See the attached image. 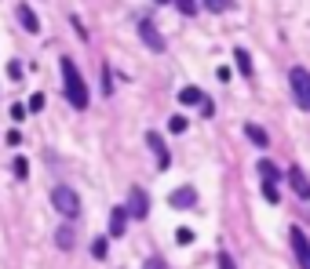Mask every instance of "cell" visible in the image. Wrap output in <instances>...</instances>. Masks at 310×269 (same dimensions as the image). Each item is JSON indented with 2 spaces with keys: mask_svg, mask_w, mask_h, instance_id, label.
<instances>
[{
  "mask_svg": "<svg viewBox=\"0 0 310 269\" xmlns=\"http://www.w3.org/2000/svg\"><path fill=\"white\" fill-rule=\"evenodd\" d=\"M157 4H168V0H157Z\"/></svg>",
  "mask_w": 310,
  "mask_h": 269,
  "instance_id": "obj_33",
  "label": "cell"
},
{
  "mask_svg": "<svg viewBox=\"0 0 310 269\" xmlns=\"http://www.w3.org/2000/svg\"><path fill=\"white\" fill-rule=\"evenodd\" d=\"M201 113H205V117H212V113H215V102H212V98H208V95H205V98H201Z\"/></svg>",
  "mask_w": 310,
  "mask_h": 269,
  "instance_id": "obj_30",
  "label": "cell"
},
{
  "mask_svg": "<svg viewBox=\"0 0 310 269\" xmlns=\"http://www.w3.org/2000/svg\"><path fill=\"white\" fill-rule=\"evenodd\" d=\"M8 76H11V80H22V66L19 62H8Z\"/></svg>",
  "mask_w": 310,
  "mask_h": 269,
  "instance_id": "obj_29",
  "label": "cell"
},
{
  "mask_svg": "<svg viewBox=\"0 0 310 269\" xmlns=\"http://www.w3.org/2000/svg\"><path fill=\"white\" fill-rule=\"evenodd\" d=\"M110 255V237H95L92 240V258H106Z\"/></svg>",
  "mask_w": 310,
  "mask_h": 269,
  "instance_id": "obj_17",
  "label": "cell"
},
{
  "mask_svg": "<svg viewBox=\"0 0 310 269\" xmlns=\"http://www.w3.org/2000/svg\"><path fill=\"white\" fill-rule=\"evenodd\" d=\"M139 36H142V44L150 48V51H165V36H161V29L153 26V18H139Z\"/></svg>",
  "mask_w": 310,
  "mask_h": 269,
  "instance_id": "obj_4",
  "label": "cell"
},
{
  "mask_svg": "<svg viewBox=\"0 0 310 269\" xmlns=\"http://www.w3.org/2000/svg\"><path fill=\"white\" fill-rule=\"evenodd\" d=\"M245 135H248V142H252V146H259V149H266V146H270V135H266L259 124H245Z\"/></svg>",
  "mask_w": 310,
  "mask_h": 269,
  "instance_id": "obj_12",
  "label": "cell"
},
{
  "mask_svg": "<svg viewBox=\"0 0 310 269\" xmlns=\"http://www.w3.org/2000/svg\"><path fill=\"white\" fill-rule=\"evenodd\" d=\"M256 171H259V178H263V182H278V185H281V171L270 164V160H259V164H256Z\"/></svg>",
  "mask_w": 310,
  "mask_h": 269,
  "instance_id": "obj_14",
  "label": "cell"
},
{
  "mask_svg": "<svg viewBox=\"0 0 310 269\" xmlns=\"http://www.w3.org/2000/svg\"><path fill=\"white\" fill-rule=\"evenodd\" d=\"M186 128H190V124H186V117H172V120H168V131H172V135H183Z\"/></svg>",
  "mask_w": 310,
  "mask_h": 269,
  "instance_id": "obj_21",
  "label": "cell"
},
{
  "mask_svg": "<svg viewBox=\"0 0 310 269\" xmlns=\"http://www.w3.org/2000/svg\"><path fill=\"white\" fill-rule=\"evenodd\" d=\"M215 265H219V269H238L234 255H230V251H223V247H219V255H215Z\"/></svg>",
  "mask_w": 310,
  "mask_h": 269,
  "instance_id": "obj_19",
  "label": "cell"
},
{
  "mask_svg": "<svg viewBox=\"0 0 310 269\" xmlns=\"http://www.w3.org/2000/svg\"><path fill=\"white\" fill-rule=\"evenodd\" d=\"M175 240H179V244H193V229H190V225H179V229H175Z\"/></svg>",
  "mask_w": 310,
  "mask_h": 269,
  "instance_id": "obj_22",
  "label": "cell"
},
{
  "mask_svg": "<svg viewBox=\"0 0 310 269\" xmlns=\"http://www.w3.org/2000/svg\"><path fill=\"white\" fill-rule=\"evenodd\" d=\"M183 15H197V0H175Z\"/></svg>",
  "mask_w": 310,
  "mask_h": 269,
  "instance_id": "obj_24",
  "label": "cell"
},
{
  "mask_svg": "<svg viewBox=\"0 0 310 269\" xmlns=\"http://www.w3.org/2000/svg\"><path fill=\"white\" fill-rule=\"evenodd\" d=\"M44 109V95L37 91V95H29V102H26V113H41Z\"/></svg>",
  "mask_w": 310,
  "mask_h": 269,
  "instance_id": "obj_20",
  "label": "cell"
},
{
  "mask_svg": "<svg viewBox=\"0 0 310 269\" xmlns=\"http://www.w3.org/2000/svg\"><path fill=\"white\" fill-rule=\"evenodd\" d=\"M22 142V131H8V146H19Z\"/></svg>",
  "mask_w": 310,
  "mask_h": 269,
  "instance_id": "obj_32",
  "label": "cell"
},
{
  "mask_svg": "<svg viewBox=\"0 0 310 269\" xmlns=\"http://www.w3.org/2000/svg\"><path fill=\"white\" fill-rule=\"evenodd\" d=\"M142 269H168V265H165V258L153 255V258H146V265H142Z\"/></svg>",
  "mask_w": 310,
  "mask_h": 269,
  "instance_id": "obj_28",
  "label": "cell"
},
{
  "mask_svg": "<svg viewBox=\"0 0 310 269\" xmlns=\"http://www.w3.org/2000/svg\"><path fill=\"white\" fill-rule=\"evenodd\" d=\"M288 240H292V251L299 258V269H310V240H306V233H303L299 225H292L288 229Z\"/></svg>",
  "mask_w": 310,
  "mask_h": 269,
  "instance_id": "obj_5",
  "label": "cell"
},
{
  "mask_svg": "<svg viewBox=\"0 0 310 269\" xmlns=\"http://www.w3.org/2000/svg\"><path fill=\"white\" fill-rule=\"evenodd\" d=\"M124 229H128V211L124 208H113L110 211V240L113 237H124Z\"/></svg>",
  "mask_w": 310,
  "mask_h": 269,
  "instance_id": "obj_10",
  "label": "cell"
},
{
  "mask_svg": "<svg viewBox=\"0 0 310 269\" xmlns=\"http://www.w3.org/2000/svg\"><path fill=\"white\" fill-rule=\"evenodd\" d=\"M263 200H266V204H281V189H278V182H263Z\"/></svg>",
  "mask_w": 310,
  "mask_h": 269,
  "instance_id": "obj_16",
  "label": "cell"
},
{
  "mask_svg": "<svg viewBox=\"0 0 310 269\" xmlns=\"http://www.w3.org/2000/svg\"><path fill=\"white\" fill-rule=\"evenodd\" d=\"M55 244H59L62 251H69V247H73V229H69V225H62L59 233H55Z\"/></svg>",
  "mask_w": 310,
  "mask_h": 269,
  "instance_id": "obj_18",
  "label": "cell"
},
{
  "mask_svg": "<svg viewBox=\"0 0 310 269\" xmlns=\"http://www.w3.org/2000/svg\"><path fill=\"white\" fill-rule=\"evenodd\" d=\"M205 8H208V11H215V15H223V8H226V0H205Z\"/></svg>",
  "mask_w": 310,
  "mask_h": 269,
  "instance_id": "obj_27",
  "label": "cell"
},
{
  "mask_svg": "<svg viewBox=\"0 0 310 269\" xmlns=\"http://www.w3.org/2000/svg\"><path fill=\"white\" fill-rule=\"evenodd\" d=\"M51 204H55V211L62 218H77V215H81V197H77L69 185H55L51 189Z\"/></svg>",
  "mask_w": 310,
  "mask_h": 269,
  "instance_id": "obj_2",
  "label": "cell"
},
{
  "mask_svg": "<svg viewBox=\"0 0 310 269\" xmlns=\"http://www.w3.org/2000/svg\"><path fill=\"white\" fill-rule=\"evenodd\" d=\"M102 95H106V98L113 95V76H110V66H102Z\"/></svg>",
  "mask_w": 310,
  "mask_h": 269,
  "instance_id": "obj_23",
  "label": "cell"
},
{
  "mask_svg": "<svg viewBox=\"0 0 310 269\" xmlns=\"http://www.w3.org/2000/svg\"><path fill=\"white\" fill-rule=\"evenodd\" d=\"M234 62H238V73H245L248 80H252V55H248L245 48H238V51H234Z\"/></svg>",
  "mask_w": 310,
  "mask_h": 269,
  "instance_id": "obj_15",
  "label": "cell"
},
{
  "mask_svg": "<svg viewBox=\"0 0 310 269\" xmlns=\"http://www.w3.org/2000/svg\"><path fill=\"white\" fill-rule=\"evenodd\" d=\"M288 84H292V98L299 109H310V73L303 66H292L288 69Z\"/></svg>",
  "mask_w": 310,
  "mask_h": 269,
  "instance_id": "obj_3",
  "label": "cell"
},
{
  "mask_svg": "<svg viewBox=\"0 0 310 269\" xmlns=\"http://www.w3.org/2000/svg\"><path fill=\"white\" fill-rule=\"evenodd\" d=\"M15 175H19V178H29V164H26V157H15Z\"/></svg>",
  "mask_w": 310,
  "mask_h": 269,
  "instance_id": "obj_25",
  "label": "cell"
},
{
  "mask_svg": "<svg viewBox=\"0 0 310 269\" xmlns=\"http://www.w3.org/2000/svg\"><path fill=\"white\" fill-rule=\"evenodd\" d=\"M168 204L179 208V211H183V208H193V204H197V189H193V185H179L175 193L168 197Z\"/></svg>",
  "mask_w": 310,
  "mask_h": 269,
  "instance_id": "obj_9",
  "label": "cell"
},
{
  "mask_svg": "<svg viewBox=\"0 0 310 269\" xmlns=\"http://www.w3.org/2000/svg\"><path fill=\"white\" fill-rule=\"evenodd\" d=\"M69 22H73V29H77V33H81V36H88V29H84V22H81V18H77V15H73Z\"/></svg>",
  "mask_w": 310,
  "mask_h": 269,
  "instance_id": "obj_31",
  "label": "cell"
},
{
  "mask_svg": "<svg viewBox=\"0 0 310 269\" xmlns=\"http://www.w3.org/2000/svg\"><path fill=\"white\" fill-rule=\"evenodd\" d=\"M201 98H205V91H201V88H193V84L179 91V106H201Z\"/></svg>",
  "mask_w": 310,
  "mask_h": 269,
  "instance_id": "obj_13",
  "label": "cell"
},
{
  "mask_svg": "<svg viewBox=\"0 0 310 269\" xmlns=\"http://www.w3.org/2000/svg\"><path fill=\"white\" fill-rule=\"evenodd\" d=\"M19 26H22L26 33H41V18L33 15L29 4H19Z\"/></svg>",
  "mask_w": 310,
  "mask_h": 269,
  "instance_id": "obj_11",
  "label": "cell"
},
{
  "mask_svg": "<svg viewBox=\"0 0 310 269\" xmlns=\"http://www.w3.org/2000/svg\"><path fill=\"white\" fill-rule=\"evenodd\" d=\"M288 185H292V193H296L299 200H310V182H306V175H303L299 164L288 168Z\"/></svg>",
  "mask_w": 310,
  "mask_h": 269,
  "instance_id": "obj_8",
  "label": "cell"
},
{
  "mask_svg": "<svg viewBox=\"0 0 310 269\" xmlns=\"http://www.w3.org/2000/svg\"><path fill=\"white\" fill-rule=\"evenodd\" d=\"M146 146H150L153 153H157V168H161V171H168V168H172V153H168L165 138H161L157 131H146Z\"/></svg>",
  "mask_w": 310,
  "mask_h": 269,
  "instance_id": "obj_7",
  "label": "cell"
},
{
  "mask_svg": "<svg viewBox=\"0 0 310 269\" xmlns=\"http://www.w3.org/2000/svg\"><path fill=\"white\" fill-rule=\"evenodd\" d=\"M11 120H15V124H22V120H26V106H22V102H15V106H11Z\"/></svg>",
  "mask_w": 310,
  "mask_h": 269,
  "instance_id": "obj_26",
  "label": "cell"
},
{
  "mask_svg": "<svg viewBox=\"0 0 310 269\" xmlns=\"http://www.w3.org/2000/svg\"><path fill=\"white\" fill-rule=\"evenodd\" d=\"M59 66H62V84H66V98H69V106H73V109H88L92 95H88V84H84L81 69H77V62H73L69 55H62Z\"/></svg>",
  "mask_w": 310,
  "mask_h": 269,
  "instance_id": "obj_1",
  "label": "cell"
},
{
  "mask_svg": "<svg viewBox=\"0 0 310 269\" xmlns=\"http://www.w3.org/2000/svg\"><path fill=\"white\" fill-rule=\"evenodd\" d=\"M124 211H128V218H146V215H150V197H146V189H139V185L132 189Z\"/></svg>",
  "mask_w": 310,
  "mask_h": 269,
  "instance_id": "obj_6",
  "label": "cell"
}]
</instances>
